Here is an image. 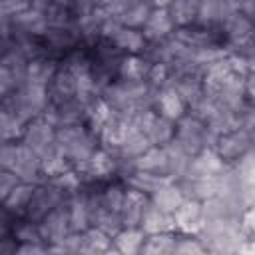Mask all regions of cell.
<instances>
[{"label":"cell","mask_w":255,"mask_h":255,"mask_svg":"<svg viewBox=\"0 0 255 255\" xmlns=\"http://www.w3.org/2000/svg\"><path fill=\"white\" fill-rule=\"evenodd\" d=\"M199 2L201 0H173L167 6L169 16H171L175 28H183V26H189V24L197 22Z\"/></svg>","instance_id":"f546056e"},{"label":"cell","mask_w":255,"mask_h":255,"mask_svg":"<svg viewBox=\"0 0 255 255\" xmlns=\"http://www.w3.org/2000/svg\"><path fill=\"white\" fill-rule=\"evenodd\" d=\"M92 4H94V8H98V10H106L114 0H90Z\"/></svg>","instance_id":"ab89813d"},{"label":"cell","mask_w":255,"mask_h":255,"mask_svg":"<svg viewBox=\"0 0 255 255\" xmlns=\"http://www.w3.org/2000/svg\"><path fill=\"white\" fill-rule=\"evenodd\" d=\"M50 106V98H48V88L42 84H34V82H26L24 86H20L18 90L2 96V106L0 110H6L14 116H18L20 120H24L26 124L34 118L44 116V112Z\"/></svg>","instance_id":"277c9868"},{"label":"cell","mask_w":255,"mask_h":255,"mask_svg":"<svg viewBox=\"0 0 255 255\" xmlns=\"http://www.w3.org/2000/svg\"><path fill=\"white\" fill-rule=\"evenodd\" d=\"M175 24L169 16V10L167 8H153L147 22L143 24L141 32L145 36L147 42H159V40H165L169 36H173L175 32Z\"/></svg>","instance_id":"d6986e66"},{"label":"cell","mask_w":255,"mask_h":255,"mask_svg":"<svg viewBox=\"0 0 255 255\" xmlns=\"http://www.w3.org/2000/svg\"><path fill=\"white\" fill-rule=\"evenodd\" d=\"M30 58L16 46L4 44L0 56V96H6L28 82Z\"/></svg>","instance_id":"8992f818"},{"label":"cell","mask_w":255,"mask_h":255,"mask_svg":"<svg viewBox=\"0 0 255 255\" xmlns=\"http://www.w3.org/2000/svg\"><path fill=\"white\" fill-rule=\"evenodd\" d=\"M26 129V122L20 120L18 116L0 110V139L2 141H18L22 139Z\"/></svg>","instance_id":"d6a6232c"},{"label":"cell","mask_w":255,"mask_h":255,"mask_svg":"<svg viewBox=\"0 0 255 255\" xmlns=\"http://www.w3.org/2000/svg\"><path fill=\"white\" fill-rule=\"evenodd\" d=\"M56 139L60 149L72 167H82L102 145L98 133L88 124H68L56 128Z\"/></svg>","instance_id":"7a4b0ae2"},{"label":"cell","mask_w":255,"mask_h":255,"mask_svg":"<svg viewBox=\"0 0 255 255\" xmlns=\"http://www.w3.org/2000/svg\"><path fill=\"white\" fill-rule=\"evenodd\" d=\"M147 2H149L153 8H167L173 0H147Z\"/></svg>","instance_id":"60d3db41"},{"label":"cell","mask_w":255,"mask_h":255,"mask_svg":"<svg viewBox=\"0 0 255 255\" xmlns=\"http://www.w3.org/2000/svg\"><path fill=\"white\" fill-rule=\"evenodd\" d=\"M52 2H58V4H66V6H70L74 0H52Z\"/></svg>","instance_id":"b9f144b4"},{"label":"cell","mask_w":255,"mask_h":255,"mask_svg":"<svg viewBox=\"0 0 255 255\" xmlns=\"http://www.w3.org/2000/svg\"><path fill=\"white\" fill-rule=\"evenodd\" d=\"M44 14H46L48 28H70V26H78L72 8L66 6V4L52 2V4L44 10Z\"/></svg>","instance_id":"836d02e7"},{"label":"cell","mask_w":255,"mask_h":255,"mask_svg":"<svg viewBox=\"0 0 255 255\" xmlns=\"http://www.w3.org/2000/svg\"><path fill=\"white\" fill-rule=\"evenodd\" d=\"M58 66H60V62L54 58H48V56L32 58L28 62V82L48 86V82L54 76V72L58 70Z\"/></svg>","instance_id":"4dcf8cb0"},{"label":"cell","mask_w":255,"mask_h":255,"mask_svg":"<svg viewBox=\"0 0 255 255\" xmlns=\"http://www.w3.org/2000/svg\"><path fill=\"white\" fill-rule=\"evenodd\" d=\"M191 157L203 151L205 147H213L215 137L211 135L207 124L199 120L195 114L187 112L175 122V137H173Z\"/></svg>","instance_id":"52a82bcc"},{"label":"cell","mask_w":255,"mask_h":255,"mask_svg":"<svg viewBox=\"0 0 255 255\" xmlns=\"http://www.w3.org/2000/svg\"><path fill=\"white\" fill-rule=\"evenodd\" d=\"M135 169L169 177V161H167V151H165V147H163V145H151L149 149H145V151L135 159Z\"/></svg>","instance_id":"7402d4cb"},{"label":"cell","mask_w":255,"mask_h":255,"mask_svg":"<svg viewBox=\"0 0 255 255\" xmlns=\"http://www.w3.org/2000/svg\"><path fill=\"white\" fill-rule=\"evenodd\" d=\"M84 253L90 255H100V253H116L114 247V237L102 231L96 225H90L84 231Z\"/></svg>","instance_id":"83f0119b"},{"label":"cell","mask_w":255,"mask_h":255,"mask_svg":"<svg viewBox=\"0 0 255 255\" xmlns=\"http://www.w3.org/2000/svg\"><path fill=\"white\" fill-rule=\"evenodd\" d=\"M173 221L179 233H199L203 225V203L199 199H185L173 211Z\"/></svg>","instance_id":"e0dca14e"},{"label":"cell","mask_w":255,"mask_h":255,"mask_svg":"<svg viewBox=\"0 0 255 255\" xmlns=\"http://www.w3.org/2000/svg\"><path fill=\"white\" fill-rule=\"evenodd\" d=\"M70 197L68 191H64L60 185H56L52 179H44L40 183H36L34 195L28 203V209L24 213L26 219L30 221H40L42 217H46L54 207H58L60 203H64Z\"/></svg>","instance_id":"ba28073f"},{"label":"cell","mask_w":255,"mask_h":255,"mask_svg":"<svg viewBox=\"0 0 255 255\" xmlns=\"http://www.w3.org/2000/svg\"><path fill=\"white\" fill-rule=\"evenodd\" d=\"M177 231H163V233H149L143 241L141 253L143 255H169L175 249Z\"/></svg>","instance_id":"1f68e13d"},{"label":"cell","mask_w":255,"mask_h":255,"mask_svg":"<svg viewBox=\"0 0 255 255\" xmlns=\"http://www.w3.org/2000/svg\"><path fill=\"white\" fill-rule=\"evenodd\" d=\"M34 189H36V183H30V181H20L4 199H2V211H6L8 215L12 217H24L26 209H28V203L34 195Z\"/></svg>","instance_id":"ffe728a7"},{"label":"cell","mask_w":255,"mask_h":255,"mask_svg":"<svg viewBox=\"0 0 255 255\" xmlns=\"http://www.w3.org/2000/svg\"><path fill=\"white\" fill-rule=\"evenodd\" d=\"M239 128L251 137V141L255 143V106H249L239 114Z\"/></svg>","instance_id":"8d00e7d4"},{"label":"cell","mask_w":255,"mask_h":255,"mask_svg":"<svg viewBox=\"0 0 255 255\" xmlns=\"http://www.w3.org/2000/svg\"><path fill=\"white\" fill-rule=\"evenodd\" d=\"M153 62L145 54H126L120 66L118 78L126 80H147Z\"/></svg>","instance_id":"cb8c5ba5"},{"label":"cell","mask_w":255,"mask_h":255,"mask_svg":"<svg viewBox=\"0 0 255 255\" xmlns=\"http://www.w3.org/2000/svg\"><path fill=\"white\" fill-rule=\"evenodd\" d=\"M237 12H241V0H201L197 22L223 26Z\"/></svg>","instance_id":"2e32d148"},{"label":"cell","mask_w":255,"mask_h":255,"mask_svg":"<svg viewBox=\"0 0 255 255\" xmlns=\"http://www.w3.org/2000/svg\"><path fill=\"white\" fill-rule=\"evenodd\" d=\"M149 147H151L149 137H147L143 131H139V129H131L129 135H128L118 147H114V151H116L122 159L135 163V159H137L145 149H149ZM110 149H112V147H110Z\"/></svg>","instance_id":"d4e9b609"},{"label":"cell","mask_w":255,"mask_h":255,"mask_svg":"<svg viewBox=\"0 0 255 255\" xmlns=\"http://www.w3.org/2000/svg\"><path fill=\"white\" fill-rule=\"evenodd\" d=\"M92 225L100 227L102 231H106L112 237H116L126 227L124 225V219H122V213L120 211H114V209H108V207H104V209L98 211V215L92 219Z\"/></svg>","instance_id":"e575fe53"},{"label":"cell","mask_w":255,"mask_h":255,"mask_svg":"<svg viewBox=\"0 0 255 255\" xmlns=\"http://www.w3.org/2000/svg\"><path fill=\"white\" fill-rule=\"evenodd\" d=\"M48 98H50V104H60V102H68V100H74L80 96V80L78 76L64 68V66H58V70L54 72V76L50 78L48 82Z\"/></svg>","instance_id":"9a60e30c"},{"label":"cell","mask_w":255,"mask_h":255,"mask_svg":"<svg viewBox=\"0 0 255 255\" xmlns=\"http://www.w3.org/2000/svg\"><path fill=\"white\" fill-rule=\"evenodd\" d=\"M181 253V255H189V253H207V247L203 245L201 237L197 233H179L175 237V249L173 255Z\"/></svg>","instance_id":"d590c367"},{"label":"cell","mask_w":255,"mask_h":255,"mask_svg":"<svg viewBox=\"0 0 255 255\" xmlns=\"http://www.w3.org/2000/svg\"><path fill=\"white\" fill-rule=\"evenodd\" d=\"M171 177H165V175H155V173H149V171H141V169H133L124 181L128 187H133L137 191H143L151 197L153 191H157L165 181H169Z\"/></svg>","instance_id":"f1b7e54d"},{"label":"cell","mask_w":255,"mask_h":255,"mask_svg":"<svg viewBox=\"0 0 255 255\" xmlns=\"http://www.w3.org/2000/svg\"><path fill=\"white\" fill-rule=\"evenodd\" d=\"M40 231L44 241L48 243V247L60 245L74 229H72V219H70V207H68V199L64 203H60L58 207H54L46 217H42L40 221Z\"/></svg>","instance_id":"4fadbf2b"},{"label":"cell","mask_w":255,"mask_h":255,"mask_svg":"<svg viewBox=\"0 0 255 255\" xmlns=\"http://www.w3.org/2000/svg\"><path fill=\"white\" fill-rule=\"evenodd\" d=\"M149 203H151V199H149L147 193L137 191L133 187H128L124 203H122V209H120L124 225L126 227H139V223L143 219V213L147 211Z\"/></svg>","instance_id":"ac0fdd59"},{"label":"cell","mask_w":255,"mask_h":255,"mask_svg":"<svg viewBox=\"0 0 255 255\" xmlns=\"http://www.w3.org/2000/svg\"><path fill=\"white\" fill-rule=\"evenodd\" d=\"M229 165L219 157V153L213 147H205L203 151H199L197 155L191 157L189 167L185 171L183 177H191V179H211V177H219ZM181 179V177H179Z\"/></svg>","instance_id":"5bb4252c"},{"label":"cell","mask_w":255,"mask_h":255,"mask_svg":"<svg viewBox=\"0 0 255 255\" xmlns=\"http://www.w3.org/2000/svg\"><path fill=\"white\" fill-rule=\"evenodd\" d=\"M145 237H147V233H145L141 227H124V229L114 237L116 253H124V255L141 253V247H143Z\"/></svg>","instance_id":"484cf974"},{"label":"cell","mask_w":255,"mask_h":255,"mask_svg":"<svg viewBox=\"0 0 255 255\" xmlns=\"http://www.w3.org/2000/svg\"><path fill=\"white\" fill-rule=\"evenodd\" d=\"M149 199H151V203H153L155 207H159L161 211H167V213L173 215V211L185 201V195H183V191H181L177 179H169V181H165L157 191H153Z\"/></svg>","instance_id":"603a6c76"},{"label":"cell","mask_w":255,"mask_h":255,"mask_svg":"<svg viewBox=\"0 0 255 255\" xmlns=\"http://www.w3.org/2000/svg\"><path fill=\"white\" fill-rule=\"evenodd\" d=\"M239 223H241V231L245 237H255V203L253 205H247L239 217Z\"/></svg>","instance_id":"74e56055"},{"label":"cell","mask_w":255,"mask_h":255,"mask_svg":"<svg viewBox=\"0 0 255 255\" xmlns=\"http://www.w3.org/2000/svg\"><path fill=\"white\" fill-rule=\"evenodd\" d=\"M102 38H108L124 54H143L147 44H149L141 30L122 26L120 22H116L108 16H106L104 26H102Z\"/></svg>","instance_id":"9c48e42d"},{"label":"cell","mask_w":255,"mask_h":255,"mask_svg":"<svg viewBox=\"0 0 255 255\" xmlns=\"http://www.w3.org/2000/svg\"><path fill=\"white\" fill-rule=\"evenodd\" d=\"M153 108H155L161 116H165V118H169V120H173V122H177L181 116L187 114V104L183 102V98H181L171 86H165V88H161V90L157 92V98H155Z\"/></svg>","instance_id":"44dd1931"},{"label":"cell","mask_w":255,"mask_h":255,"mask_svg":"<svg viewBox=\"0 0 255 255\" xmlns=\"http://www.w3.org/2000/svg\"><path fill=\"white\" fill-rule=\"evenodd\" d=\"M253 147H255V143L251 141V137L241 128H235L231 131H225V133L217 135V139L213 143V149L219 153V157L227 165L239 163Z\"/></svg>","instance_id":"8fae6325"},{"label":"cell","mask_w":255,"mask_h":255,"mask_svg":"<svg viewBox=\"0 0 255 255\" xmlns=\"http://www.w3.org/2000/svg\"><path fill=\"white\" fill-rule=\"evenodd\" d=\"M0 169H10L22 181H30V183H40L46 179L42 157L32 147H28L22 139L2 141V145H0Z\"/></svg>","instance_id":"3957f363"},{"label":"cell","mask_w":255,"mask_h":255,"mask_svg":"<svg viewBox=\"0 0 255 255\" xmlns=\"http://www.w3.org/2000/svg\"><path fill=\"white\" fill-rule=\"evenodd\" d=\"M20 181H22V179H20L14 171H10V169H0V199H4Z\"/></svg>","instance_id":"f35d334b"},{"label":"cell","mask_w":255,"mask_h":255,"mask_svg":"<svg viewBox=\"0 0 255 255\" xmlns=\"http://www.w3.org/2000/svg\"><path fill=\"white\" fill-rule=\"evenodd\" d=\"M151 10H153V6L147 0H114L104 10V14L108 18L120 22L122 26L141 30L143 24L147 22Z\"/></svg>","instance_id":"30bf717a"},{"label":"cell","mask_w":255,"mask_h":255,"mask_svg":"<svg viewBox=\"0 0 255 255\" xmlns=\"http://www.w3.org/2000/svg\"><path fill=\"white\" fill-rule=\"evenodd\" d=\"M139 227L149 235V233H163V231H175V221L173 215L167 211H161L153 203H149L147 211L143 213V219Z\"/></svg>","instance_id":"4316f807"},{"label":"cell","mask_w":255,"mask_h":255,"mask_svg":"<svg viewBox=\"0 0 255 255\" xmlns=\"http://www.w3.org/2000/svg\"><path fill=\"white\" fill-rule=\"evenodd\" d=\"M157 88H153L147 80H126L116 78L108 86L102 88V100L118 114H133L145 108H153L157 98Z\"/></svg>","instance_id":"6da1fadb"},{"label":"cell","mask_w":255,"mask_h":255,"mask_svg":"<svg viewBox=\"0 0 255 255\" xmlns=\"http://www.w3.org/2000/svg\"><path fill=\"white\" fill-rule=\"evenodd\" d=\"M197 235L207 247V253H237L239 243L245 239L239 217L203 221Z\"/></svg>","instance_id":"5b68a950"},{"label":"cell","mask_w":255,"mask_h":255,"mask_svg":"<svg viewBox=\"0 0 255 255\" xmlns=\"http://www.w3.org/2000/svg\"><path fill=\"white\" fill-rule=\"evenodd\" d=\"M22 141H24L28 147H32L40 157H44L48 151H52V149L58 145V139H56V126H54L46 116L34 118V120H30V122L26 124Z\"/></svg>","instance_id":"7c38bea8"}]
</instances>
